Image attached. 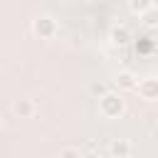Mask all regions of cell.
Segmentation results:
<instances>
[{
  "label": "cell",
  "mask_w": 158,
  "mask_h": 158,
  "mask_svg": "<svg viewBox=\"0 0 158 158\" xmlns=\"http://www.w3.org/2000/svg\"><path fill=\"white\" fill-rule=\"evenodd\" d=\"M57 158H84V153H81L79 148H74V146H64Z\"/></svg>",
  "instance_id": "9c48e42d"
},
{
  "label": "cell",
  "mask_w": 158,
  "mask_h": 158,
  "mask_svg": "<svg viewBox=\"0 0 158 158\" xmlns=\"http://www.w3.org/2000/svg\"><path fill=\"white\" fill-rule=\"evenodd\" d=\"M126 111V99L118 91H109L99 99V114L104 118H118Z\"/></svg>",
  "instance_id": "6da1fadb"
},
{
  "label": "cell",
  "mask_w": 158,
  "mask_h": 158,
  "mask_svg": "<svg viewBox=\"0 0 158 158\" xmlns=\"http://www.w3.org/2000/svg\"><path fill=\"white\" fill-rule=\"evenodd\" d=\"M116 86H118L121 91H136V89H138V77H136L133 72H128V69H121V72L116 74Z\"/></svg>",
  "instance_id": "5b68a950"
},
{
  "label": "cell",
  "mask_w": 158,
  "mask_h": 158,
  "mask_svg": "<svg viewBox=\"0 0 158 158\" xmlns=\"http://www.w3.org/2000/svg\"><path fill=\"white\" fill-rule=\"evenodd\" d=\"M57 20L52 17V15H37V17H32V32L40 37V40H52L54 35H57Z\"/></svg>",
  "instance_id": "7a4b0ae2"
},
{
  "label": "cell",
  "mask_w": 158,
  "mask_h": 158,
  "mask_svg": "<svg viewBox=\"0 0 158 158\" xmlns=\"http://www.w3.org/2000/svg\"><path fill=\"white\" fill-rule=\"evenodd\" d=\"M136 91H138L141 99H146V101H156V99H158V79H156V77H146V79H141Z\"/></svg>",
  "instance_id": "3957f363"
},
{
  "label": "cell",
  "mask_w": 158,
  "mask_h": 158,
  "mask_svg": "<svg viewBox=\"0 0 158 158\" xmlns=\"http://www.w3.org/2000/svg\"><path fill=\"white\" fill-rule=\"evenodd\" d=\"M109 40H111V44L123 47V44H128V40H131V30H128L123 22H116V25L111 27V32H109Z\"/></svg>",
  "instance_id": "277c9868"
},
{
  "label": "cell",
  "mask_w": 158,
  "mask_h": 158,
  "mask_svg": "<svg viewBox=\"0 0 158 158\" xmlns=\"http://www.w3.org/2000/svg\"><path fill=\"white\" fill-rule=\"evenodd\" d=\"M109 91H111V89L106 86V81H94V84H91V94L99 96V99H101L104 94H109Z\"/></svg>",
  "instance_id": "8fae6325"
},
{
  "label": "cell",
  "mask_w": 158,
  "mask_h": 158,
  "mask_svg": "<svg viewBox=\"0 0 158 158\" xmlns=\"http://www.w3.org/2000/svg\"><path fill=\"white\" fill-rule=\"evenodd\" d=\"M141 20H143L146 25H158V5H153L146 15H141Z\"/></svg>",
  "instance_id": "30bf717a"
},
{
  "label": "cell",
  "mask_w": 158,
  "mask_h": 158,
  "mask_svg": "<svg viewBox=\"0 0 158 158\" xmlns=\"http://www.w3.org/2000/svg\"><path fill=\"white\" fill-rule=\"evenodd\" d=\"M109 153H111L114 158H128V156H131V143H128V138H111Z\"/></svg>",
  "instance_id": "52a82bcc"
},
{
  "label": "cell",
  "mask_w": 158,
  "mask_h": 158,
  "mask_svg": "<svg viewBox=\"0 0 158 158\" xmlns=\"http://www.w3.org/2000/svg\"><path fill=\"white\" fill-rule=\"evenodd\" d=\"M128 7H131L133 12H138V15H146V12L153 7V2H151V0H131Z\"/></svg>",
  "instance_id": "ba28073f"
},
{
  "label": "cell",
  "mask_w": 158,
  "mask_h": 158,
  "mask_svg": "<svg viewBox=\"0 0 158 158\" xmlns=\"http://www.w3.org/2000/svg\"><path fill=\"white\" fill-rule=\"evenodd\" d=\"M35 101L32 99H27V96H22V99H15L12 101V111H15V116L17 118H30L32 114H35Z\"/></svg>",
  "instance_id": "8992f818"
}]
</instances>
